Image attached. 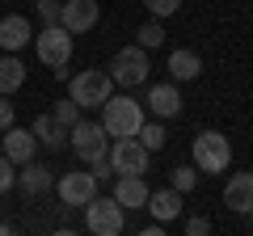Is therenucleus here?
Wrapping results in <instances>:
<instances>
[{"instance_id":"1","label":"nucleus","mask_w":253,"mask_h":236,"mask_svg":"<svg viewBox=\"0 0 253 236\" xmlns=\"http://www.w3.org/2000/svg\"><path fill=\"white\" fill-rule=\"evenodd\" d=\"M101 127H106L110 139H126V135H139L144 127V106L135 97H110L101 106Z\"/></svg>"},{"instance_id":"2","label":"nucleus","mask_w":253,"mask_h":236,"mask_svg":"<svg viewBox=\"0 0 253 236\" xmlns=\"http://www.w3.org/2000/svg\"><path fill=\"white\" fill-rule=\"evenodd\" d=\"M84 228H89L93 236H118L126 228V207L114 198V194H93L89 202H84Z\"/></svg>"},{"instance_id":"3","label":"nucleus","mask_w":253,"mask_h":236,"mask_svg":"<svg viewBox=\"0 0 253 236\" xmlns=\"http://www.w3.org/2000/svg\"><path fill=\"white\" fill-rule=\"evenodd\" d=\"M190 156H194V169L199 173H224L232 164V144L219 131H199L194 144H190Z\"/></svg>"},{"instance_id":"4","label":"nucleus","mask_w":253,"mask_h":236,"mask_svg":"<svg viewBox=\"0 0 253 236\" xmlns=\"http://www.w3.org/2000/svg\"><path fill=\"white\" fill-rule=\"evenodd\" d=\"M72 38H76V34H68L59 21L42 26V34H34V51H38V59H42L46 68H55L59 76H68L63 68H68V59H72Z\"/></svg>"},{"instance_id":"5","label":"nucleus","mask_w":253,"mask_h":236,"mask_svg":"<svg viewBox=\"0 0 253 236\" xmlns=\"http://www.w3.org/2000/svg\"><path fill=\"white\" fill-rule=\"evenodd\" d=\"M110 89H114V80H110V72H101V68H84V72H76L72 80H68V97L81 110L84 106H106Z\"/></svg>"},{"instance_id":"6","label":"nucleus","mask_w":253,"mask_h":236,"mask_svg":"<svg viewBox=\"0 0 253 236\" xmlns=\"http://www.w3.org/2000/svg\"><path fill=\"white\" fill-rule=\"evenodd\" d=\"M148 72H152V64H148V51L144 46H123V51L110 59V80L123 84V89H135V84L148 80Z\"/></svg>"},{"instance_id":"7","label":"nucleus","mask_w":253,"mask_h":236,"mask_svg":"<svg viewBox=\"0 0 253 236\" xmlns=\"http://www.w3.org/2000/svg\"><path fill=\"white\" fill-rule=\"evenodd\" d=\"M68 144H72V152H76V160H84V164H93L97 156H106L110 152V135H106V127L101 122H76L72 131H68Z\"/></svg>"},{"instance_id":"8","label":"nucleus","mask_w":253,"mask_h":236,"mask_svg":"<svg viewBox=\"0 0 253 236\" xmlns=\"http://www.w3.org/2000/svg\"><path fill=\"white\" fill-rule=\"evenodd\" d=\"M110 164H114V177H118V173H144V177H148L152 152H148L135 135H126V139H114V148H110Z\"/></svg>"},{"instance_id":"9","label":"nucleus","mask_w":253,"mask_h":236,"mask_svg":"<svg viewBox=\"0 0 253 236\" xmlns=\"http://www.w3.org/2000/svg\"><path fill=\"white\" fill-rule=\"evenodd\" d=\"M101 17V4L97 0H63L59 4V26L68 34H89Z\"/></svg>"},{"instance_id":"10","label":"nucleus","mask_w":253,"mask_h":236,"mask_svg":"<svg viewBox=\"0 0 253 236\" xmlns=\"http://www.w3.org/2000/svg\"><path fill=\"white\" fill-rule=\"evenodd\" d=\"M97 177H93V173H63L59 182H55V190H59V202L63 207H84V202L93 198V194H97Z\"/></svg>"},{"instance_id":"11","label":"nucleus","mask_w":253,"mask_h":236,"mask_svg":"<svg viewBox=\"0 0 253 236\" xmlns=\"http://www.w3.org/2000/svg\"><path fill=\"white\" fill-rule=\"evenodd\" d=\"M148 194H152V190H148L144 173H118V177H114V198L123 202L126 211H144L148 207Z\"/></svg>"},{"instance_id":"12","label":"nucleus","mask_w":253,"mask_h":236,"mask_svg":"<svg viewBox=\"0 0 253 236\" xmlns=\"http://www.w3.org/2000/svg\"><path fill=\"white\" fill-rule=\"evenodd\" d=\"M0 152L9 156L13 164H26V160H34V152H38V139H34V131H26V127H17V122H13L9 131H0Z\"/></svg>"},{"instance_id":"13","label":"nucleus","mask_w":253,"mask_h":236,"mask_svg":"<svg viewBox=\"0 0 253 236\" xmlns=\"http://www.w3.org/2000/svg\"><path fill=\"white\" fill-rule=\"evenodd\" d=\"M224 207L236 211V215H249V211H253V173H249V169H241V173L228 177V186H224Z\"/></svg>"},{"instance_id":"14","label":"nucleus","mask_w":253,"mask_h":236,"mask_svg":"<svg viewBox=\"0 0 253 236\" xmlns=\"http://www.w3.org/2000/svg\"><path fill=\"white\" fill-rule=\"evenodd\" d=\"M55 186V173L46 169V164H38V160H26L21 164V173H17V190L26 194V198H38V194H46Z\"/></svg>"},{"instance_id":"15","label":"nucleus","mask_w":253,"mask_h":236,"mask_svg":"<svg viewBox=\"0 0 253 236\" xmlns=\"http://www.w3.org/2000/svg\"><path fill=\"white\" fill-rule=\"evenodd\" d=\"M26 42H34V26H30L21 13H9V17H0V46H4V51L17 55Z\"/></svg>"},{"instance_id":"16","label":"nucleus","mask_w":253,"mask_h":236,"mask_svg":"<svg viewBox=\"0 0 253 236\" xmlns=\"http://www.w3.org/2000/svg\"><path fill=\"white\" fill-rule=\"evenodd\" d=\"M148 110H152L156 118H177V114H181L177 80H169V84H152V89H148Z\"/></svg>"},{"instance_id":"17","label":"nucleus","mask_w":253,"mask_h":236,"mask_svg":"<svg viewBox=\"0 0 253 236\" xmlns=\"http://www.w3.org/2000/svg\"><path fill=\"white\" fill-rule=\"evenodd\" d=\"M30 131H34V139H38L42 148H51V152H63V148H68V127H59L55 114H38Z\"/></svg>"},{"instance_id":"18","label":"nucleus","mask_w":253,"mask_h":236,"mask_svg":"<svg viewBox=\"0 0 253 236\" xmlns=\"http://www.w3.org/2000/svg\"><path fill=\"white\" fill-rule=\"evenodd\" d=\"M148 211H152V219H161V224H173V219L181 215V190H152L148 194Z\"/></svg>"},{"instance_id":"19","label":"nucleus","mask_w":253,"mask_h":236,"mask_svg":"<svg viewBox=\"0 0 253 236\" xmlns=\"http://www.w3.org/2000/svg\"><path fill=\"white\" fill-rule=\"evenodd\" d=\"M21 84H26V64H21L13 51H4L0 55V93L9 97V93H17Z\"/></svg>"},{"instance_id":"20","label":"nucleus","mask_w":253,"mask_h":236,"mask_svg":"<svg viewBox=\"0 0 253 236\" xmlns=\"http://www.w3.org/2000/svg\"><path fill=\"white\" fill-rule=\"evenodd\" d=\"M199 72H203V59L194 51H173L169 55V76L177 84H186V80H199Z\"/></svg>"},{"instance_id":"21","label":"nucleus","mask_w":253,"mask_h":236,"mask_svg":"<svg viewBox=\"0 0 253 236\" xmlns=\"http://www.w3.org/2000/svg\"><path fill=\"white\" fill-rule=\"evenodd\" d=\"M51 114H55V122H59V127H68V131H72L76 122H81V106H76L72 97H63V101H55V110H51Z\"/></svg>"},{"instance_id":"22","label":"nucleus","mask_w":253,"mask_h":236,"mask_svg":"<svg viewBox=\"0 0 253 236\" xmlns=\"http://www.w3.org/2000/svg\"><path fill=\"white\" fill-rule=\"evenodd\" d=\"M169 186H173V190H181V194L194 190V186H199V169H194V164H177V169L169 173Z\"/></svg>"},{"instance_id":"23","label":"nucleus","mask_w":253,"mask_h":236,"mask_svg":"<svg viewBox=\"0 0 253 236\" xmlns=\"http://www.w3.org/2000/svg\"><path fill=\"white\" fill-rule=\"evenodd\" d=\"M139 46H144V51H156V46H165V26H161V21H148V26H139Z\"/></svg>"},{"instance_id":"24","label":"nucleus","mask_w":253,"mask_h":236,"mask_svg":"<svg viewBox=\"0 0 253 236\" xmlns=\"http://www.w3.org/2000/svg\"><path fill=\"white\" fill-rule=\"evenodd\" d=\"M135 139L148 148V152H161V148H165V127H161V122H144Z\"/></svg>"},{"instance_id":"25","label":"nucleus","mask_w":253,"mask_h":236,"mask_svg":"<svg viewBox=\"0 0 253 236\" xmlns=\"http://www.w3.org/2000/svg\"><path fill=\"white\" fill-rule=\"evenodd\" d=\"M144 9L152 13L156 21H165V17H173V13L181 9V0H144Z\"/></svg>"},{"instance_id":"26","label":"nucleus","mask_w":253,"mask_h":236,"mask_svg":"<svg viewBox=\"0 0 253 236\" xmlns=\"http://www.w3.org/2000/svg\"><path fill=\"white\" fill-rule=\"evenodd\" d=\"M13 186H17V164H13L9 156L0 152V194H4V190H13Z\"/></svg>"},{"instance_id":"27","label":"nucleus","mask_w":253,"mask_h":236,"mask_svg":"<svg viewBox=\"0 0 253 236\" xmlns=\"http://www.w3.org/2000/svg\"><path fill=\"white\" fill-rule=\"evenodd\" d=\"M59 4H63V0H38V17H42V26L59 21Z\"/></svg>"},{"instance_id":"28","label":"nucleus","mask_w":253,"mask_h":236,"mask_svg":"<svg viewBox=\"0 0 253 236\" xmlns=\"http://www.w3.org/2000/svg\"><path fill=\"white\" fill-rule=\"evenodd\" d=\"M89 173L97 177V182H110V173H114V164H110V152H106V156H97V160L89 164Z\"/></svg>"},{"instance_id":"29","label":"nucleus","mask_w":253,"mask_h":236,"mask_svg":"<svg viewBox=\"0 0 253 236\" xmlns=\"http://www.w3.org/2000/svg\"><path fill=\"white\" fill-rule=\"evenodd\" d=\"M207 232H211V219H203V215L186 219V236H207Z\"/></svg>"},{"instance_id":"30","label":"nucleus","mask_w":253,"mask_h":236,"mask_svg":"<svg viewBox=\"0 0 253 236\" xmlns=\"http://www.w3.org/2000/svg\"><path fill=\"white\" fill-rule=\"evenodd\" d=\"M13 127V106H9V97L0 93V131H9Z\"/></svg>"},{"instance_id":"31","label":"nucleus","mask_w":253,"mask_h":236,"mask_svg":"<svg viewBox=\"0 0 253 236\" xmlns=\"http://www.w3.org/2000/svg\"><path fill=\"white\" fill-rule=\"evenodd\" d=\"M0 236H13V224H4V219H0Z\"/></svg>"},{"instance_id":"32","label":"nucleus","mask_w":253,"mask_h":236,"mask_svg":"<svg viewBox=\"0 0 253 236\" xmlns=\"http://www.w3.org/2000/svg\"><path fill=\"white\" fill-rule=\"evenodd\" d=\"M249 228H253V211H249Z\"/></svg>"}]
</instances>
